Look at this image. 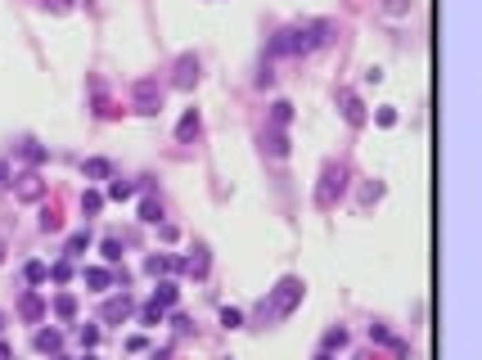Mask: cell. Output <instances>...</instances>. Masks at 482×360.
Returning <instances> with one entry per match:
<instances>
[{
	"mask_svg": "<svg viewBox=\"0 0 482 360\" xmlns=\"http://www.w3.org/2000/svg\"><path fill=\"white\" fill-rule=\"evenodd\" d=\"M99 208H104V194H99V190H86L81 194V212H86V217H99Z\"/></svg>",
	"mask_w": 482,
	"mask_h": 360,
	"instance_id": "obj_27",
	"label": "cell"
},
{
	"mask_svg": "<svg viewBox=\"0 0 482 360\" xmlns=\"http://www.w3.org/2000/svg\"><path fill=\"white\" fill-rule=\"evenodd\" d=\"M410 10V0H388V14H406Z\"/></svg>",
	"mask_w": 482,
	"mask_h": 360,
	"instance_id": "obj_40",
	"label": "cell"
},
{
	"mask_svg": "<svg viewBox=\"0 0 482 360\" xmlns=\"http://www.w3.org/2000/svg\"><path fill=\"white\" fill-rule=\"evenodd\" d=\"M10 185H14V171H10V162L0 158V190H10Z\"/></svg>",
	"mask_w": 482,
	"mask_h": 360,
	"instance_id": "obj_38",
	"label": "cell"
},
{
	"mask_svg": "<svg viewBox=\"0 0 482 360\" xmlns=\"http://www.w3.org/2000/svg\"><path fill=\"white\" fill-rule=\"evenodd\" d=\"M37 351L41 356H59V351H64V329H37Z\"/></svg>",
	"mask_w": 482,
	"mask_h": 360,
	"instance_id": "obj_13",
	"label": "cell"
},
{
	"mask_svg": "<svg viewBox=\"0 0 482 360\" xmlns=\"http://www.w3.org/2000/svg\"><path fill=\"white\" fill-rule=\"evenodd\" d=\"M199 108H185V113H180V122H176V140H194V135H199Z\"/></svg>",
	"mask_w": 482,
	"mask_h": 360,
	"instance_id": "obj_15",
	"label": "cell"
},
{
	"mask_svg": "<svg viewBox=\"0 0 482 360\" xmlns=\"http://www.w3.org/2000/svg\"><path fill=\"white\" fill-rule=\"evenodd\" d=\"M347 180H351V171L343 167V162H325L320 167V180H316V208H338V199L347 194Z\"/></svg>",
	"mask_w": 482,
	"mask_h": 360,
	"instance_id": "obj_3",
	"label": "cell"
},
{
	"mask_svg": "<svg viewBox=\"0 0 482 360\" xmlns=\"http://www.w3.org/2000/svg\"><path fill=\"white\" fill-rule=\"evenodd\" d=\"M41 230H46V234H59V230H64V221H59L55 208H41Z\"/></svg>",
	"mask_w": 482,
	"mask_h": 360,
	"instance_id": "obj_28",
	"label": "cell"
},
{
	"mask_svg": "<svg viewBox=\"0 0 482 360\" xmlns=\"http://www.w3.org/2000/svg\"><path fill=\"white\" fill-rule=\"evenodd\" d=\"M369 342H383V347H392L397 338H392V333L383 329V324H369Z\"/></svg>",
	"mask_w": 482,
	"mask_h": 360,
	"instance_id": "obj_34",
	"label": "cell"
},
{
	"mask_svg": "<svg viewBox=\"0 0 482 360\" xmlns=\"http://www.w3.org/2000/svg\"><path fill=\"white\" fill-rule=\"evenodd\" d=\"M55 360H73V356H64V351H59V356H55Z\"/></svg>",
	"mask_w": 482,
	"mask_h": 360,
	"instance_id": "obj_43",
	"label": "cell"
},
{
	"mask_svg": "<svg viewBox=\"0 0 482 360\" xmlns=\"http://www.w3.org/2000/svg\"><path fill=\"white\" fill-rule=\"evenodd\" d=\"M50 279H55V284H68V279H73V261H68V257H64V261H55V266H50Z\"/></svg>",
	"mask_w": 482,
	"mask_h": 360,
	"instance_id": "obj_29",
	"label": "cell"
},
{
	"mask_svg": "<svg viewBox=\"0 0 482 360\" xmlns=\"http://www.w3.org/2000/svg\"><path fill=\"white\" fill-rule=\"evenodd\" d=\"M140 221H144V226H162V203L153 199V194H149V199H140Z\"/></svg>",
	"mask_w": 482,
	"mask_h": 360,
	"instance_id": "obj_20",
	"label": "cell"
},
{
	"mask_svg": "<svg viewBox=\"0 0 482 360\" xmlns=\"http://www.w3.org/2000/svg\"><path fill=\"white\" fill-rule=\"evenodd\" d=\"M55 315L59 320H73L77 315V297L73 293H55Z\"/></svg>",
	"mask_w": 482,
	"mask_h": 360,
	"instance_id": "obj_25",
	"label": "cell"
},
{
	"mask_svg": "<svg viewBox=\"0 0 482 360\" xmlns=\"http://www.w3.org/2000/svg\"><path fill=\"white\" fill-rule=\"evenodd\" d=\"M374 122L383 126V131H388V126H397V108H378V113H374Z\"/></svg>",
	"mask_w": 482,
	"mask_h": 360,
	"instance_id": "obj_35",
	"label": "cell"
},
{
	"mask_svg": "<svg viewBox=\"0 0 482 360\" xmlns=\"http://www.w3.org/2000/svg\"><path fill=\"white\" fill-rule=\"evenodd\" d=\"M347 329H343V324H338V329H329V333H325V338H320V347L325 351H343V347H347Z\"/></svg>",
	"mask_w": 482,
	"mask_h": 360,
	"instance_id": "obj_26",
	"label": "cell"
},
{
	"mask_svg": "<svg viewBox=\"0 0 482 360\" xmlns=\"http://www.w3.org/2000/svg\"><path fill=\"white\" fill-rule=\"evenodd\" d=\"M108 284H113V275H108L104 266H90V270H86V288H90V293H104Z\"/></svg>",
	"mask_w": 482,
	"mask_h": 360,
	"instance_id": "obj_18",
	"label": "cell"
},
{
	"mask_svg": "<svg viewBox=\"0 0 482 360\" xmlns=\"http://www.w3.org/2000/svg\"><path fill=\"white\" fill-rule=\"evenodd\" d=\"M86 248H90V230H73V234H68V243H64V257L73 261V257H81Z\"/></svg>",
	"mask_w": 482,
	"mask_h": 360,
	"instance_id": "obj_16",
	"label": "cell"
},
{
	"mask_svg": "<svg viewBox=\"0 0 482 360\" xmlns=\"http://www.w3.org/2000/svg\"><path fill=\"white\" fill-rule=\"evenodd\" d=\"M81 360H99V356H90V351H86V356H81Z\"/></svg>",
	"mask_w": 482,
	"mask_h": 360,
	"instance_id": "obj_44",
	"label": "cell"
},
{
	"mask_svg": "<svg viewBox=\"0 0 482 360\" xmlns=\"http://www.w3.org/2000/svg\"><path fill=\"white\" fill-rule=\"evenodd\" d=\"M302 297H307V284H302L298 275H284L280 284H275L271 293L262 297L257 315H262V324H280V320H289V315L302 306Z\"/></svg>",
	"mask_w": 482,
	"mask_h": 360,
	"instance_id": "obj_2",
	"label": "cell"
},
{
	"mask_svg": "<svg viewBox=\"0 0 482 360\" xmlns=\"http://www.w3.org/2000/svg\"><path fill=\"white\" fill-rule=\"evenodd\" d=\"M19 315L28 324H41L46 320V297L37 293V288H23V297H19Z\"/></svg>",
	"mask_w": 482,
	"mask_h": 360,
	"instance_id": "obj_8",
	"label": "cell"
},
{
	"mask_svg": "<svg viewBox=\"0 0 482 360\" xmlns=\"http://www.w3.org/2000/svg\"><path fill=\"white\" fill-rule=\"evenodd\" d=\"M77 333H81V347H86V351H90L95 342H99V324H81Z\"/></svg>",
	"mask_w": 482,
	"mask_h": 360,
	"instance_id": "obj_33",
	"label": "cell"
},
{
	"mask_svg": "<svg viewBox=\"0 0 482 360\" xmlns=\"http://www.w3.org/2000/svg\"><path fill=\"white\" fill-rule=\"evenodd\" d=\"M378 199H383V185H378V180H369L365 190H360V203L369 208V203H378Z\"/></svg>",
	"mask_w": 482,
	"mask_h": 360,
	"instance_id": "obj_32",
	"label": "cell"
},
{
	"mask_svg": "<svg viewBox=\"0 0 482 360\" xmlns=\"http://www.w3.org/2000/svg\"><path fill=\"white\" fill-rule=\"evenodd\" d=\"M221 324H226V329H239V324H244V311H239V306H221Z\"/></svg>",
	"mask_w": 482,
	"mask_h": 360,
	"instance_id": "obj_31",
	"label": "cell"
},
{
	"mask_svg": "<svg viewBox=\"0 0 482 360\" xmlns=\"http://www.w3.org/2000/svg\"><path fill=\"white\" fill-rule=\"evenodd\" d=\"M144 270H149L153 279H167V275H176V270H180V257H171V252H153L149 261H144Z\"/></svg>",
	"mask_w": 482,
	"mask_h": 360,
	"instance_id": "obj_12",
	"label": "cell"
},
{
	"mask_svg": "<svg viewBox=\"0 0 482 360\" xmlns=\"http://www.w3.org/2000/svg\"><path fill=\"white\" fill-rule=\"evenodd\" d=\"M199 77H203L199 54H176V63H171V86H176V90H194Z\"/></svg>",
	"mask_w": 482,
	"mask_h": 360,
	"instance_id": "obj_5",
	"label": "cell"
},
{
	"mask_svg": "<svg viewBox=\"0 0 482 360\" xmlns=\"http://www.w3.org/2000/svg\"><path fill=\"white\" fill-rule=\"evenodd\" d=\"M293 122V104H289V99H275L271 104V126H289Z\"/></svg>",
	"mask_w": 482,
	"mask_h": 360,
	"instance_id": "obj_23",
	"label": "cell"
},
{
	"mask_svg": "<svg viewBox=\"0 0 482 360\" xmlns=\"http://www.w3.org/2000/svg\"><path fill=\"white\" fill-rule=\"evenodd\" d=\"M126 351H149V338H144V333H131V338H126Z\"/></svg>",
	"mask_w": 482,
	"mask_h": 360,
	"instance_id": "obj_37",
	"label": "cell"
},
{
	"mask_svg": "<svg viewBox=\"0 0 482 360\" xmlns=\"http://www.w3.org/2000/svg\"><path fill=\"white\" fill-rule=\"evenodd\" d=\"M257 86H262V90H266V86H275V72H271V63L262 68V77H257Z\"/></svg>",
	"mask_w": 482,
	"mask_h": 360,
	"instance_id": "obj_39",
	"label": "cell"
},
{
	"mask_svg": "<svg viewBox=\"0 0 482 360\" xmlns=\"http://www.w3.org/2000/svg\"><path fill=\"white\" fill-rule=\"evenodd\" d=\"M14 153H19L23 162H32V167H37V162H46V149H41L37 140H19V144H14Z\"/></svg>",
	"mask_w": 482,
	"mask_h": 360,
	"instance_id": "obj_19",
	"label": "cell"
},
{
	"mask_svg": "<svg viewBox=\"0 0 482 360\" xmlns=\"http://www.w3.org/2000/svg\"><path fill=\"white\" fill-rule=\"evenodd\" d=\"M41 10H50V14H68V10H73V0H41Z\"/></svg>",
	"mask_w": 482,
	"mask_h": 360,
	"instance_id": "obj_36",
	"label": "cell"
},
{
	"mask_svg": "<svg viewBox=\"0 0 482 360\" xmlns=\"http://www.w3.org/2000/svg\"><path fill=\"white\" fill-rule=\"evenodd\" d=\"M153 302H158L162 311H171V306L180 302V288H176V279H158V288H153Z\"/></svg>",
	"mask_w": 482,
	"mask_h": 360,
	"instance_id": "obj_14",
	"label": "cell"
},
{
	"mask_svg": "<svg viewBox=\"0 0 482 360\" xmlns=\"http://www.w3.org/2000/svg\"><path fill=\"white\" fill-rule=\"evenodd\" d=\"M338 108H343V122L347 126H365V104H360V95L356 90H338Z\"/></svg>",
	"mask_w": 482,
	"mask_h": 360,
	"instance_id": "obj_7",
	"label": "cell"
},
{
	"mask_svg": "<svg viewBox=\"0 0 482 360\" xmlns=\"http://www.w3.org/2000/svg\"><path fill=\"white\" fill-rule=\"evenodd\" d=\"M23 279H28L32 288L46 284V279H50V266H46V261H28V266H23Z\"/></svg>",
	"mask_w": 482,
	"mask_h": 360,
	"instance_id": "obj_22",
	"label": "cell"
},
{
	"mask_svg": "<svg viewBox=\"0 0 482 360\" xmlns=\"http://www.w3.org/2000/svg\"><path fill=\"white\" fill-rule=\"evenodd\" d=\"M262 149L271 153V158H289V131H284V126H266L262 131Z\"/></svg>",
	"mask_w": 482,
	"mask_h": 360,
	"instance_id": "obj_10",
	"label": "cell"
},
{
	"mask_svg": "<svg viewBox=\"0 0 482 360\" xmlns=\"http://www.w3.org/2000/svg\"><path fill=\"white\" fill-rule=\"evenodd\" d=\"M0 329H5V311H0Z\"/></svg>",
	"mask_w": 482,
	"mask_h": 360,
	"instance_id": "obj_45",
	"label": "cell"
},
{
	"mask_svg": "<svg viewBox=\"0 0 482 360\" xmlns=\"http://www.w3.org/2000/svg\"><path fill=\"white\" fill-rule=\"evenodd\" d=\"M131 194H135V185H131V180H122V176H108V199H113V203H126Z\"/></svg>",
	"mask_w": 482,
	"mask_h": 360,
	"instance_id": "obj_21",
	"label": "cell"
},
{
	"mask_svg": "<svg viewBox=\"0 0 482 360\" xmlns=\"http://www.w3.org/2000/svg\"><path fill=\"white\" fill-rule=\"evenodd\" d=\"M81 176L86 180H108V176H113V167H108V158H86L81 162Z\"/></svg>",
	"mask_w": 482,
	"mask_h": 360,
	"instance_id": "obj_17",
	"label": "cell"
},
{
	"mask_svg": "<svg viewBox=\"0 0 482 360\" xmlns=\"http://www.w3.org/2000/svg\"><path fill=\"white\" fill-rule=\"evenodd\" d=\"M0 360H10V347H5V342H0Z\"/></svg>",
	"mask_w": 482,
	"mask_h": 360,
	"instance_id": "obj_41",
	"label": "cell"
},
{
	"mask_svg": "<svg viewBox=\"0 0 482 360\" xmlns=\"http://www.w3.org/2000/svg\"><path fill=\"white\" fill-rule=\"evenodd\" d=\"M316 360H334V356H329V351H320V356H316Z\"/></svg>",
	"mask_w": 482,
	"mask_h": 360,
	"instance_id": "obj_42",
	"label": "cell"
},
{
	"mask_svg": "<svg viewBox=\"0 0 482 360\" xmlns=\"http://www.w3.org/2000/svg\"><path fill=\"white\" fill-rule=\"evenodd\" d=\"M99 257H104L108 266H117V261H122V239H117V234H108L104 243H99Z\"/></svg>",
	"mask_w": 482,
	"mask_h": 360,
	"instance_id": "obj_24",
	"label": "cell"
},
{
	"mask_svg": "<svg viewBox=\"0 0 482 360\" xmlns=\"http://www.w3.org/2000/svg\"><path fill=\"white\" fill-rule=\"evenodd\" d=\"M135 311V302H131V293H126V288H122V293H117V297H108V302H104V311H99V320H104V324H117V320H126V315H131Z\"/></svg>",
	"mask_w": 482,
	"mask_h": 360,
	"instance_id": "obj_9",
	"label": "cell"
},
{
	"mask_svg": "<svg viewBox=\"0 0 482 360\" xmlns=\"http://www.w3.org/2000/svg\"><path fill=\"white\" fill-rule=\"evenodd\" d=\"M14 199H19V203H41V199H46V180H41L37 167H28V171L14 176Z\"/></svg>",
	"mask_w": 482,
	"mask_h": 360,
	"instance_id": "obj_6",
	"label": "cell"
},
{
	"mask_svg": "<svg viewBox=\"0 0 482 360\" xmlns=\"http://www.w3.org/2000/svg\"><path fill=\"white\" fill-rule=\"evenodd\" d=\"M162 315H167V311H162L158 302H149V306L140 311V324H149V329H153V324H162Z\"/></svg>",
	"mask_w": 482,
	"mask_h": 360,
	"instance_id": "obj_30",
	"label": "cell"
},
{
	"mask_svg": "<svg viewBox=\"0 0 482 360\" xmlns=\"http://www.w3.org/2000/svg\"><path fill=\"white\" fill-rule=\"evenodd\" d=\"M180 270H185L189 279H203L212 270V257H208V248H194L189 257H180Z\"/></svg>",
	"mask_w": 482,
	"mask_h": 360,
	"instance_id": "obj_11",
	"label": "cell"
},
{
	"mask_svg": "<svg viewBox=\"0 0 482 360\" xmlns=\"http://www.w3.org/2000/svg\"><path fill=\"white\" fill-rule=\"evenodd\" d=\"M329 37H334V23H329V19L289 23V28H280V32L271 37L266 54H271V59H302V54H311V50H320Z\"/></svg>",
	"mask_w": 482,
	"mask_h": 360,
	"instance_id": "obj_1",
	"label": "cell"
},
{
	"mask_svg": "<svg viewBox=\"0 0 482 360\" xmlns=\"http://www.w3.org/2000/svg\"><path fill=\"white\" fill-rule=\"evenodd\" d=\"M131 104H135V113L153 117V113L162 108V86L153 81V77H140V81L131 86Z\"/></svg>",
	"mask_w": 482,
	"mask_h": 360,
	"instance_id": "obj_4",
	"label": "cell"
}]
</instances>
